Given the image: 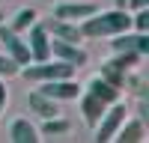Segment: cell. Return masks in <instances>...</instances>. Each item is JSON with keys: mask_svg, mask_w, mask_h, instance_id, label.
<instances>
[{"mask_svg": "<svg viewBox=\"0 0 149 143\" xmlns=\"http://www.w3.org/2000/svg\"><path fill=\"white\" fill-rule=\"evenodd\" d=\"M131 30V12L128 9H110V12H93L81 21L84 39H102V36H116Z\"/></svg>", "mask_w": 149, "mask_h": 143, "instance_id": "1", "label": "cell"}, {"mask_svg": "<svg viewBox=\"0 0 149 143\" xmlns=\"http://www.w3.org/2000/svg\"><path fill=\"white\" fill-rule=\"evenodd\" d=\"M27 81H36V83H45V81H57V78H72L74 72V66H69V63H63V60H42V63H36V66H21L18 69Z\"/></svg>", "mask_w": 149, "mask_h": 143, "instance_id": "2", "label": "cell"}, {"mask_svg": "<svg viewBox=\"0 0 149 143\" xmlns=\"http://www.w3.org/2000/svg\"><path fill=\"white\" fill-rule=\"evenodd\" d=\"M125 104L122 101H113V104H107V110H104V116L98 119V125H95V140L98 143H107V140H113V134H116V128L125 122Z\"/></svg>", "mask_w": 149, "mask_h": 143, "instance_id": "3", "label": "cell"}, {"mask_svg": "<svg viewBox=\"0 0 149 143\" xmlns=\"http://www.w3.org/2000/svg\"><path fill=\"white\" fill-rule=\"evenodd\" d=\"M27 51H30V60L33 63H42V60L51 57V36L42 24H30L27 27Z\"/></svg>", "mask_w": 149, "mask_h": 143, "instance_id": "4", "label": "cell"}, {"mask_svg": "<svg viewBox=\"0 0 149 143\" xmlns=\"http://www.w3.org/2000/svg\"><path fill=\"white\" fill-rule=\"evenodd\" d=\"M51 57H54V60H63V63H69V66H74V69L86 66V60H90L81 45L63 42V39H51Z\"/></svg>", "mask_w": 149, "mask_h": 143, "instance_id": "5", "label": "cell"}, {"mask_svg": "<svg viewBox=\"0 0 149 143\" xmlns=\"http://www.w3.org/2000/svg\"><path fill=\"white\" fill-rule=\"evenodd\" d=\"M0 45L6 48V54L15 60L18 66H27V63H30L27 42H24V39H21V33H15L12 27H0Z\"/></svg>", "mask_w": 149, "mask_h": 143, "instance_id": "6", "label": "cell"}, {"mask_svg": "<svg viewBox=\"0 0 149 143\" xmlns=\"http://www.w3.org/2000/svg\"><path fill=\"white\" fill-rule=\"evenodd\" d=\"M39 92H45L48 99H54V101H72V99H78L84 90L72 78H57V81H45Z\"/></svg>", "mask_w": 149, "mask_h": 143, "instance_id": "7", "label": "cell"}, {"mask_svg": "<svg viewBox=\"0 0 149 143\" xmlns=\"http://www.w3.org/2000/svg\"><path fill=\"white\" fill-rule=\"evenodd\" d=\"M113 51H134L146 57L149 54V33H137V30H125V33H116L113 36Z\"/></svg>", "mask_w": 149, "mask_h": 143, "instance_id": "8", "label": "cell"}, {"mask_svg": "<svg viewBox=\"0 0 149 143\" xmlns=\"http://www.w3.org/2000/svg\"><path fill=\"white\" fill-rule=\"evenodd\" d=\"M45 30L51 39H63V42H74V45H81V27L74 21H66V18H54V21H48L45 24Z\"/></svg>", "mask_w": 149, "mask_h": 143, "instance_id": "9", "label": "cell"}, {"mask_svg": "<svg viewBox=\"0 0 149 143\" xmlns=\"http://www.w3.org/2000/svg\"><path fill=\"white\" fill-rule=\"evenodd\" d=\"M78 99H81V113H84V122L95 128V125H98V119L104 116L107 104L98 99V95H93V92H81Z\"/></svg>", "mask_w": 149, "mask_h": 143, "instance_id": "10", "label": "cell"}, {"mask_svg": "<svg viewBox=\"0 0 149 143\" xmlns=\"http://www.w3.org/2000/svg\"><path fill=\"white\" fill-rule=\"evenodd\" d=\"M93 12H98L95 3H60L54 9V18H66V21H84L86 15H93Z\"/></svg>", "mask_w": 149, "mask_h": 143, "instance_id": "11", "label": "cell"}, {"mask_svg": "<svg viewBox=\"0 0 149 143\" xmlns=\"http://www.w3.org/2000/svg\"><path fill=\"white\" fill-rule=\"evenodd\" d=\"M113 140H119V143H143V140H146V122H143V119L122 122V125L116 128Z\"/></svg>", "mask_w": 149, "mask_h": 143, "instance_id": "12", "label": "cell"}, {"mask_svg": "<svg viewBox=\"0 0 149 143\" xmlns=\"http://www.w3.org/2000/svg\"><path fill=\"white\" fill-rule=\"evenodd\" d=\"M86 92L98 95L104 104H113V101H119V92H122V90H119V87H113L110 81H104L102 75H98V78H93L90 83H86Z\"/></svg>", "mask_w": 149, "mask_h": 143, "instance_id": "13", "label": "cell"}, {"mask_svg": "<svg viewBox=\"0 0 149 143\" xmlns=\"http://www.w3.org/2000/svg\"><path fill=\"white\" fill-rule=\"evenodd\" d=\"M27 104H30V110L33 113H39L42 119H48V116H60V107H57V101L54 99H48L45 92H30V99H27Z\"/></svg>", "mask_w": 149, "mask_h": 143, "instance_id": "14", "label": "cell"}, {"mask_svg": "<svg viewBox=\"0 0 149 143\" xmlns=\"http://www.w3.org/2000/svg\"><path fill=\"white\" fill-rule=\"evenodd\" d=\"M9 140L12 143H36L39 140V131L30 125V119H15L9 128Z\"/></svg>", "mask_w": 149, "mask_h": 143, "instance_id": "15", "label": "cell"}, {"mask_svg": "<svg viewBox=\"0 0 149 143\" xmlns=\"http://www.w3.org/2000/svg\"><path fill=\"white\" fill-rule=\"evenodd\" d=\"M36 9H18L15 12V18H12V30L15 33H27V27L30 24H36Z\"/></svg>", "mask_w": 149, "mask_h": 143, "instance_id": "16", "label": "cell"}, {"mask_svg": "<svg viewBox=\"0 0 149 143\" xmlns=\"http://www.w3.org/2000/svg\"><path fill=\"white\" fill-rule=\"evenodd\" d=\"M66 131H69V122L60 119V116H48L45 125H42V134L45 137H57V134H66Z\"/></svg>", "mask_w": 149, "mask_h": 143, "instance_id": "17", "label": "cell"}, {"mask_svg": "<svg viewBox=\"0 0 149 143\" xmlns=\"http://www.w3.org/2000/svg\"><path fill=\"white\" fill-rule=\"evenodd\" d=\"M131 30H137V33H149V9H134V15H131Z\"/></svg>", "mask_w": 149, "mask_h": 143, "instance_id": "18", "label": "cell"}, {"mask_svg": "<svg viewBox=\"0 0 149 143\" xmlns=\"http://www.w3.org/2000/svg\"><path fill=\"white\" fill-rule=\"evenodd\" d=\"M18 63L12 60L9 54H0V78H12V75H18Z\"/></svg>", "mask_w": 149, "mask_h": 143, "instance_id": "19", "label": "cell"}, {"mask_svg": "<svg viewBox=\"0 0 149 143\" xmlns=\"http://www.w3.org/2000/svg\"><path fill=\"white\" fill-rule=\"evenodd\" d=\"M143 6H149V0H125V9H128V12H134V9H143Z\"/></svg>", "mask_w": 149, "mask_h": 143, "instance_id": "20", "label": "cell"}, {"mask_svg": "<svg viewBox=\"0 0 149 143\" xmlns=\"http://www.w3.org/2000/svg\"><path fill=\"white\" fill-rule=\"evenodd\" d=\"M9 101V92H6V83H0V113H3V107Z\"/></svg>", "mask_w": 149, "mask_h": 143, "instance_id": "21", "label": "cell"}, {"mask_svg": "<svg viewBox=\"0 0 149 143\" xmlns=\"http://www.w3.org/2000/svg\"><path fill=\"white\" fill-rule=\"evenodd\" d=\"M116 9H125V0H116Z\"/></svg>", "mask_w": 149, "mask_h": 143, "instance_id": "22", "label": "cell"}, {"mask_svg": "<svg viewBox=\"0 0 149 143\" xmlns=\"http://www.w3.org/2000/svg\"><path fill=\"white\" fill-rule=\"evenodd\" d=\"M0 24H3V12H0Z\"/></svg>", "mask_w": 149, "mask_h": 143, "instance_id": "23", "label": "cell"}]
</instances>
